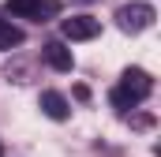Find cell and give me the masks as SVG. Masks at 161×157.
I'll return each mask as SVG.
<instances>
[{"mask_svg":"<svg viewBox=\"0 0 161 157\" xmlns=\"http://www.w3.org/2000/svg\"><path fill=\"white\" fill-rule=\"evenodd\" d=\"M15 45H23V30L15 23L0 19V49H15Z\"/></svg>","mask_w":161,"mask_h":157,"instance_id":"7","label":"cell"},{"mask_svg":"<svg viewBox=\"0 0 161 157\" xmlns=\"http://www.w3.org/2000/svg\"><path fill=\"white\" fill-rule=\"evenodd\" d=\"M86 4H90V0H86Z\"/></svg>","mask_w":161,"mask_h":157,"instance_id":"9","label":"cell"},{"mask_svg":"<svg viewBox=\"0 0 161 157\" xmlns=\"http://www.w3.org/2000/svg\"><path fill=\"white\" fill-rule=\"evenodd\" d=\"M0 157H4V146H0Z\"/></svg>","mask_w":161,"mask_h":157,"instance_id":"8","label":"cell"},{"mask_svg":"<svg viewBox=\"0 0 161 157\" xmlns=\"http://www.w3.org/2000/svg\"><path fill=\"white\" fill-rule=\"evenodd\" d=\"M150 90H154V78L146 75L142 68H127V71L120 75V82L113 86V94H109V97H113V105H116V109H135L139 101H146V97H150Z\"/></svg>","mask_w":161,"mask_h":157,"instance_id":"1","label":"cell"},{"mask_svg":"<svg viewBox=\"0 0 161 157\" xmlns=\"http://www.w3.org/2000/svg\"><path fill=\"white\" fill-rule=\"evenodd\" d=\"M41 56H45V64H49L53 71H71V68H75V56H71V49H68L64 41H45V45H41Z\"/></svg>","mask_w":161,"mask_h":157,"instance_id":"5","label":"cell"},{"mask_svg":"<svg viewBox=\"0 0 161 157\" xmlns=\"http://www.w3.org/2000/svg\"><path fill=\"white\" fill-rule=\"evenodd\" d=\"M60 30H64L68 41H90V38L101 34V19H94V15H71V19L60 23Z\"/></svg>","mask_w":161,"mask_h":157,"instance_id":"4","label":"cell"},{"mask_svg":"<svg viewBox=\"0 0 161 157\" xmlns=\"http://www.w3.org/2000/svg\"><path fill=\"white\" fill-rule=\"evenodd\" d=\"M60 11V0H8V15L15 19H34V23H45Z\"/></svg>","mask_w":161,"mask_h":157,"instance_id":"2","label":"cell"},{"mask_svg":"<svg viewBox=\"0 0 161 157\" xmlns=\"http://www.w3.org/2000/svg\"><path fill=\"white\" fill-rule=\"evenodd\" d=\"M116 23H120V30H127V34H139V30L154 26V8L150 4H124L120 11H116Z\"/></svg>","mask_w":161,"mask_h":157,"instance_id":"3","label":"cell"},{"mask_svg":"<svg viewBox=\"0 0 161 157\" xmlns=\"http://www.w3.org/2000/svg\"><path fill=\"white\" fill-rule=\"evenodd\" d=\"M38 105H41V112L49 120H68L71 116V105H68V97L64 94H56V90H45L38 97Z\"/></svg>","mask_w":161,"mask_h":157,"instance_id":"6","label":"cell"}]
</instances>
